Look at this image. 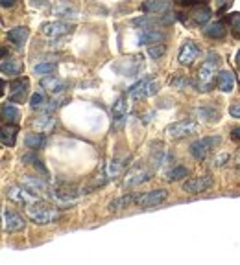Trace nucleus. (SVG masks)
Returning <instances> with one entry per match:
<instances>
[{"label": "nucleus", "instance_id": "49530a36", "mask_svg": "<svg viewBox=\"0 0 240 265\" xmlns=\"http://www.w3.org/2000/svg\"><path fill=\"white\" fill-rule=\"evenodd\" d=\"M234 164H236V168L240 169V149L236 151V157H234Z\"/></svg>", "mask_w": 240, "mask_h": 265}, {"label": "nucleus", "instance_id": "f3484780", "mask_svg": "<svg viewBox=\"0 0 240 265\" xmlns=\"http://www.w3.org/2000/svg\"><path fill=\"white\" fill-rule=\"evenodd\" d=\"M28 79H15L12 85H10V102H21L28 91Z\"/></svg>", "mask_w": 240, "mask_h": 265}, {"label": "nucleus", "instance_id": "473e14b6", "mask_svg": "<svg viewBox=\"0 0 240 265\" xmlns=\"http://www.w3.org/2000/svg\"><path fill=\"white\" fill-rule=\"evenodd\" d=\"M192 19H194L196 24H205L209 19H211V10L207 6H201L198 8L194 13H192Z\"/></svg>", "mask_w": 240, "mask_h": 265}, {"label": "nucleus", "instance_id": "a18cd8bd", "mask_svg": "<svg viewBox=\"0 0 240 265\" xmlns=\"http://www.w3.org/2000/svg\"><path fill=\"white\" fill-rule=\"evenodd\" d=\"M17 0H0V4H2V8H10V6H13Z\"/></svg>", "mask_w": 240, "mask_h": 265}, {"label": "nucleus", "instance_id": "79ce46f5", "mask_svg": "<svg viewBox=\"0 0 240 265\" xmlns=\"http://www.w3.org/2000/svg\"><path fill=\"white\" fill-rule=\"evenodd\" d=\"M177 4H181V6H198V4H201V0H176Z\"/></svg>", "mask_w": 240, "mask_h": 265}, {"label": "nucleus", "instance_id": "9b49d317", "mask_svg": "<svg viewBox=\"0 0 240 265\" xmlns=\"http://www.w3.org/2000/svg\"><path fill=\"white\" fill-rule=\"evenodd\" d=\"M198 56H200V48L196 46V43H192V41H185L183 46L179 48V56H177V59H179V63L181 65H192V63L198 59Z\"/></svg>", "mask_w": 240, "mask_h": 265}, {"label": "nucleus", "instance_id": "1a4fd4ad", "mask_svg": "<svg viewBox=\"0 0 240 265\" xmlns=\"http://www.w3.org/2000/svg\"><path fill=\"white\" fill-rule=\"evenodd\" d=\"M212 182L214 181H212L211 175H198V177H192V179L183 182V192H187V193L207 192V190L212 186Z\"/></svg>", "mask_w": 240, "mask_h": 265}, {"label": "nucleus", "instance_id": "72a5a7b5", "mask_svg": "<svg viewBox=\"0 0 240 265\" xmlns=\"http://www.w3.org/2000/svg\"><path fill=\"white\" fill-rule=\"evenodd\" d=\"M54 12H56L57 17H76V15H78V12L70 6L69 2H61V4H59Z\"/></svg>", "mask_w": 240, "mask_h": 265}, {"label": "nucleus", "instance_id": "37998d69", "mask_svg": "<svg viewBox=\"0 0 240 265\" xmlns=\"http://www.w3.org/2000/svg\"><path fill=\"white\" fill-rule=\"evenodd\" d=\"M231 4H233V0H220V8H218V12H223V10H227Z\"/></svg>", "mask_w": 240, "mask_h": 265}, {"label": "nucleus", "instance_id": "423d86ee", "mask_svg": "<svg viewBox=\"0 0 240 265\" xmlns=\"http://www.w3.org/2000/svg\"><path fill=\"white\" fill-rule=\"evenodd\" d=\"M198 129V122L196 120H179V122H174L165 129V133L170 138H183L187 135H192Z\"/></svg>", "mask_w": 240, "mask_h": 265}, {"label": "nucleus", "instance_id": "de8ad7c7", "mask_svg": "<svg viewBox=\"0 0 240 265\" xmlns=\"http://www.w3.org/2000/svg\"><path fill=\"white\" fill-rule=\"evenodd\" d=\"M234 59H236V65H238V67H240V50L236 52V57H234Z\"/></svg>", "mask_w": 240, "mask_h": 265}, {"label": "nucleus", "instance_id": "58836bf2", "mask_svg": "<svg viewBox=\"0 0 240 265\" xmlns=\"http://www.w3.org/2000/svg\"><path fill=\"white\" fill-rule=\"evenodd\" d=\"M229 160V155L227 153H220V155H216V157L212 158V168H222L223 164Z\"/></svg>", "mask_w": 240, "mask_h": 265}, {"label": "nucleus", "instance_id": "ea45409f", "mask_svg": "<svg viewBox=\"0 0 240 265\" xmlns=\"http://www.w3.org/2000/svg\"><path fill=\"white\" fill-rule=\"evenodd\" d=\"M63 102H65V98H59V100H52L50 105L46 107V111H56V109H59L61 105H63Z\"/></svg>", "mask_w": 240, "mask_h": 265}, {"label": "nucleus", "instance_id": "412c9836", "mask_svg": "<svg viewBox=\"0 0 240 265\" xmlns=\"http://www.w3.org/2000/svg\"><path fill=\"white\" fill-rule=\"evenodd\" d=\"M234 87V74L229 70H222L218 74V89L222 92H231Z\"/></svg>", "mask_w": 240, "mask_h": 265}, {"label": "nucleus", "instance_id": "cd10ccee", "mask_svg": "<svg viewBox=\"0 0 240 265\" xmlns=\"http://www.w3.org/2000/svg\"><path fill=\"white\" fill-rule=\"evenodd\" d=\"M54 125H56V118H52V116H41V118L34 120V127H37L41 133H50Z\"/></svg>", "mask_w": 240, "mask_h": 265}, {"label": "nucleus", "instance_id": "e433bc0d", "mask_svg": "<svg viewBox=\"0 0 240 265\" xmlns=\"http://www.w3.org/2000/svg\"><path fill=\"white\" fill-rule=\"evenodd\" d=\"M165 45H154V46H150L148 48V56L152 57V59H159V57L165 56Z\"/></svg>", "mask_w": 240, "mask_h": 265}, {"label": "nucleus", "instance_id": "c9c22d12", "mask_svg": "<svg viewBox=\"0 0 240 265\" xmlns=\"http://www.w3.org/2000/svg\"><path fill=\"white\" fill-rule=\"evenodd\" d=\"M227 21H229V24H231V32H233V35L240 39V13L229 15Z\"/></svg>", "mask_w": 240, "mask_h": 265}, {"label": "nucleus", "instance_id": "0eeeda50", "mask_svg": "<svg viewBox=\"0 0 240 265\" xmlns=\"http://www.w3.org/2000/svg\"><path fill=\"white\" fill-rule=\"evenodd\" d=\"M122 169H124V162L122 160H107V162L103 164L102 171L100 175L96 177V184H105L109 181H114L120 173H122Z\"/></svg>", "mask_w": 240, "mask_h": 265}, {"label": "nucleus", "instance_id": "a211bd4d", "mask_svg": "<svg viewBox=\"0 0 240 265\" xmlns=\"http://www.w3.org/2000/svg\"><path fill=\"white\" fill-rule=\"evenodd\" d=\"M80 188L76 186H69V188H59V190H56V192H52V197L59 199V201H63V203H70V201H74V199H78L81 195Z\"/></svg>", "mask_w": 240, "mask_h": 265}, {"label": "nucleus", "instance_id": "4c0bfd02", "mask_svg": "<svg viewBox=\"0 0 240 265\" xmlns=\"http://www.w3.org/2000/svg\"><path fill=\"white\" fill-rule=\"evenodd\" d=\"M30 105H32V109H41L45 105V96L41 92H35L34 96L30 98Z\"/></svg>", "mask_w": 240, "mask_h": 265}, {"label": "nucleus", "instance_id": "2eb2a0df", "mask_svg": "<svg viewBox=\"0 0 240 265\" xmlns=\"http://www.w3.org/2000/svg\"><path fill=\"white\" fill-rule=\"evenodd\" d=\"M150 179H152V173H150L148 169L135 168L126 175V179H124V186H139V184H143V182L150 181Z\"/></svg>", "mask_w": 240, "mask_h": 265}, {"label": "nucleus", "instance_id": "ddd939ff", "mask_svg": "<svg viewBox=\"0 0 240 265\" xmlns=\"http://www.w3.org/2000/svg\"><path fill=\"white\" fill-rule=\"evenodd\" d=\"M26 221L21 214L17 212H12V210L4 208V230L6 232H19L23 230Z\"/></svg>", "mask_w": 240, "mask_h": 265}, {"label": "nucleus", "instance_id": "20e7f679", "mask_svg": "<svg viewBox=\"0 0 240 265\" xmlns=\"http://www.w3.org/2000/svg\"><path fill=\"white\" fill-rule=\"evenodd\" d=\"M114 72H118L120 76H126V78H133V76H139L141 70L144 68V63L141 57L137 56H130V57H124L120 59L118 63L113 65Z\"/></svg>", "mask_w": 240, "mask_h": 265}, {"label": "nucleus", "instance_id": "f704fd0d", "mask_svg": "<svg viewBox=\"0 0 240 265\" xmlns=\"http://www.w3.org/2000/svg\"><path fill=\"white\" fill-rule=\"evenodd\" d=\"M54 68H56L54 63H39V65L34 67V74H37V76H46V74L54 72Z\"/></svg>", "mask_w": 240, "mask_h": 265}, {"label": "nucleus", "instance_id": "5701e85b", "mask_svg": "<svg viewBox=\"0 0 240 265\" xmlns=\"http://www.w3.org/2000/svg\"><path fill=\"white\" fill-rule=\"evenodd\" d=\"M41 87H43V89H46V91H50L52 94H59V92L65 89V83L61 81V79L54 78V76H48V78H43V81H41Z\"/></svg>", "mask_w": 240, "mask_h": 265}, {"label": "nucleus", "instance_id": "6e6552de", "mask_svg": "<svg viewBox=\"0 0 240 265\" xmlns=\"http://www.w3.org/2000/svg\"><path fill=\"white\" fill-rule=\"evenodd\" d=\"M168 197V192L166 190H150L146 193H141V195H135V203L141 206V208H150V206H157L163 201H166Z\"/></svg>", "mask_w": 240, "mask_h": 265}, {"label": "nucleus", "instance_id": "c03bdc74", "mask_svg": "<svg viewBox=\"0 0 240 265\" xmlns=\"http://www.w3.org/2000/svg\"><path fill=\"white\" fill-rule=\"evenodd\" d=\"M231 138H233V140H240V127L231 129Z\"/></svg>", "mask_w": 240, "mask_h": 265}, {"label": "nucleus", "instance_id": "39448f33", "mask_svg": "<svg viewBox=\"0 0 240 265\" xmlns=\"http://www.w3.org/2000/svg\"><path fill=\"white\" fill-rule=\"evenodd\" d=\"M157 91H159V83L155 79H143L137 85H133L128 92V96L132 100H141V98L154 96V94H157Z\"/></svg>", "mask_w": 240, "mask_h": 265}, {"label": "nucleus", "instance_id": "f8f14e48", "mask_svg": "<svg viewBox=\"0 0 240 265\" xmlns=\"http://www.w3.org/2000/svg\"><path fill=\"white\" fill-rule=\"evenodd\" d=\"M74 30V26L69 23H63V21H57V23H46L43 26V32L45 35L52 37V39H57V37H61V35H69L70 32Z\"/></svg>", "mask_w": 240, "mask_h": 265}, {"label": "nucleus", "instance_id": "6ab92c4d", "mask_svg": "<svg viewBox=\"0 0 240 265\" xmlns=\"http://www.w3.org/2000/svg\"><path fill=\"white\" fill-rule=\"evenodd\" d=\"M168 8H170V2H168V0H146V2L141 4V10H143V12L157 13V15L168 12Z\"/></svg>", "mask_w": 240, "mask_h": 265}, {"label": "nucleus", "instance_id": "b1692460", "mask_svg": "<svg viewBox=\"0 0 240 265\" xmlns=\"http://www.w3.org/2000/svg\"><path fill=\"white\" fill-rule=\"evenodd\" d=\"M46 144V138L43 133H28V135L24 136V146L30 147V149H39Z\"/></svg>", "mask_w": 240, "mask_h": 265}, {"label": "nucleus", "instance_id": "f03ea898", "mask_svg": "<svg viewBox=\"0 0 240 265\" xmlns=\"http://www.w3.org/2000/svg\"><path fill=\"white\" fill-rule=\"evenodd\" d=\"M26 212H28L30 219L37 225H48V223H54V221L59 219V212L56 208H50L45 203H32Z\"/></svg>", "mask_w": 240, "mask_h": 265}, {"label": "nucleus", "instance_id": "dca6fc26", "mask_svg": "<svg viewBox=\"0 0 240 265\" xmlns=\"http://www.w3.org/2000/svg\"><path fill=\"white\" fill-rule=\"evenodd\" d=\"M28 28H24V26H17V28H13L8 32V41L12 43L17 50H23L24 45H26V41H28Z\"/></svg>", "mask_w": 240, "mask_h": 265}, {"label": "nucleus", "instance_id": "c85d7f7f", "mask_svg": "<svg viewBox=\"0 0 240 265\" xmlns=\"http://www.w3.org/2000/svg\"><path fill=\"white\" fill-rule=\"evenodd\" d=\"M111 113L116 120H122L124 116L128 114V100L124 96L118 98L116 102L113 103V109H111Z\"/></svg>", "mask_w": 240, "mask_h": 265}, {"label": "nucleus", "instance_id": "aec40b11", "mask_svg": "<svg viewBox=\"0 0 240 265\" xmlns=\"http://www.w3.org/2000/svg\"><path fill=\"white\" fill-rule=\"evenodd\" d=\"M165 39L163 32H157V30H143L139 34V45H157Z\"/></svg>", "mask_w": 240, "mask_h": 265}, {"label": "nucleus", "instance_id": "393cba45", "mask_svg": "<svg viewBox=\"0 0 240 265\" xmlns=\"http://www.w3.org/2000/svg\"><path fill=\"white\" fill-rule=\"evenodd\" d=\"M194 113H196L198 118L203 120V122H207V124H214V122L220 120V113L214 111V109H211V107H198Z\"/></svg>", "mask_w": 240, "mask_h": 265}, {"label": "nucleus", "instance_id": "7ed1b4c3", "mask_svg": "<svg viewBox=\"0 0 240 265\" xmlns=\"http://www.w3.org/2000/svg\"><path fill=\"white\" fill-rule=\"evenodd\" d=\"M220 142H222L220 136H203V138H200V140H196L190 144L189 151L196 160H205L207 155H209Z\"/></svg>", "mask_w": 240, "mask_h": 265}, {"label": "nucleus", "instance_id": "a19ab883", "mask_svg": "<svg viewBox=\"0 0 240 265\" xmlns=\"http://www.w3.org/2000/svg\"><path fill=\"white\" fill-rule=\"evenodd\" d=\"M229 114H231L233 118H240V102L233 103V105L229 107Z\"/></svg>", "mask_w": 240, "mask_h": 265}, {"label": "nucleus", "instance_id": "9d476101", "mask_svg": "<svg viewBox=\"0 0 240 265\" xmlns=\"http://www.w3.org/2000/svg\"><path fill=\"white\" fill-rule=\"evenodd\" d=\"M21 186H24L28 190L30 193H34V195H43V193L48 190V182L45 179H41V177H30V175H24L23 179H21Z\"/></svg>", "mask_w": 240, "mask_h": 265}, {"label": "nucleus", "instance_id": "4468645a", "mask_svg": "<svg viewBox=\"0 0 240 265\" xmlns=\"http://www.w3.org/2000/svg\"><path fill=\"white\" fill-rule=\"evenodd\" d=\"M8 197L12 199L13 203H19V204H24V206H30L32 203H35V199H37V195H34V193H30L26 188H10L8 190Z\"/></svg>", "mask_w": 240, "mask_h": 265}, {"label": "nucleus", "instance_id": "bb28decb", "mask_svg": "<svg viewBox=\"0 0 240 265\" xmlns=\"http://www.w3.org/2000/svg\"><path fill=\"white\" fill-rule=\"evenodd\" d=\"M133 203H135V195H122V197L114 199V201L109 203V210L111 212H118V210H124L126 206H130Z\"/></svg>", "mask_w": 240, "mask_h": 265}, {"label": "nucleus", "instance_id": "7c9ffc66", "mask_svg": "<svg viewBox=\"0 0 240 265\" xmlns=\"http://www.w3.org/2000/svg\"><path fill=\"white\" fill-rule=\"evenodd\" d=\"M21 63H17L15 59H8V57H4L2 59V72L8 74V76H17V74H21Z\"/></svg>", "mask_w": 240, "mask_h": 265}, {"label": "nucleus", "instance_id": "2f4dec72", "mask_svg": "<svg viewBox=\"0 0 240 265\" xmlns=\"http://www.w3.org/2000/svg\"><path fill=\"white\" fill-rule=\"evenodd\" d=\"M187 175H189V169L185 168V166H176V168H172L166 171V181H170V182L181 181Z\"/></svg>", "mask_w": 240, "mask_h": 265}, {"label": "nucleus", "instance_id": "a878e982", "mask_svg": "<svg viewBox=\"0 0 240 265\" xmlns=\"http://www.w3.org/2000/svg\"><path fill=\"white\" fill-rule=\"evenodd\" d=\"M205 35L209 37V39H223L225 37V34H227V30H225V26H223L222 23H212L209 24L205 30Z\"/></svg>", "mask_w": 240, "mask_h": 265}, {"label": "nucleus", "instance_id": "f257e3e1", "mask_svg": "<svg viewBox=\"0 0 240 265\" xmlns=\"http://www.w3.org/2000/svg\"><path fill=\"white\" fill-rule=\"evenodd\" d=\"M218 67H220V57H218L214 52H209V54H207V59L200 67V70H198V85H200V91H203V92L211 91Z\"/></svg>", "mask_w": 240, "mask_h": 265}, {"label": "nucleus", "instance_id": "4be33fe9", "mask_svg": "<svg viewBox=\"0 0 240 265\" xmlns=\"http://www.w3.org/2000/svg\"><path fill=\"white\" fill-rule=\"evenodd\" d=\"M0 138H2V146L13 147L15 140H17V127L15 125H4L2 133H0Z\"/></svg>", "mask_w": 240, "mask_h": 265}, {"label": "nucleus", "instance_id": "c756f323", "mask_svg": "<svg viewBox=\"0 0 240 265\" xmlns=\"http://www.w3.org/2000/svg\"><path fill=\"white\" fill-rule=\"evenodd\" d=\"M2 118L8 120V122H17V120L21 118V111H19L15 105H12V102L4 103V105H2Z\"/></svg>", "mask_w": 240, "mask_h": 265}]
</instances>
